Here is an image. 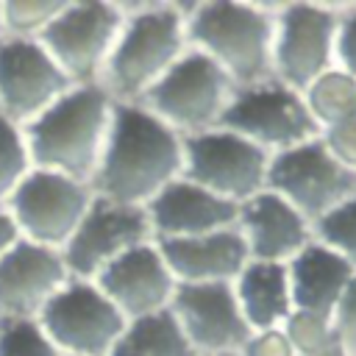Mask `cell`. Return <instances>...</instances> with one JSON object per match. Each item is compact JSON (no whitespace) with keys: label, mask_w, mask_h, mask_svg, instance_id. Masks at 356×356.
<instances>
[{"label":"cell","mask_w":356,"mask_h":356,"mask_svg":"<svg viewBox=\"0 0 356 356\" xmlns=\"http://www.w3.org/2000/svg\"><path fill=\"white\" fill-rule=\"evenodd\" d=\"M170 312L197 356L239 353L253 334L239 312L234 284H178Z\"/></svg>","instance_id":"15"},{"label":"cell","mask_w":356,"mask_h":356,"mask_svg":"<svg viewBox=\"0 0 356 356\" xmlns=\"http://www.w3.org/2000/svg\"><path fill=\"white\" fill-rule=\"evenodd\" d=\"M281 334L286 337L295 356H309V353H317V350H325V348L337 345L331 317L314 314V312L292 309V314L281 325Z\"/></svg>","instance_id":"28"},{"label":"cell","mask_w":356,"mask_h":356,"mask_svg":"<svg viewBox=\"0 0 356 356\" xmlns=\"http://www.w3.org/2000/svg\"><path fill=\"white\" fill-rule=\"evenodd\" d=\"M236 231L248 245L250 261L286 264L312 242V222L270 189L239 203Z\"/></svg>","instance_id":"18"},{"label":"cell","mask_w":356,"mask_h":356,"mask_svg":"<svg viewBox=\"0 0 356 356\" xmlns=\"http://www.w3.org/2000/svg\"><path fill=\"white\" fill-rule=\"evenodd\" d=\"M222 356H236V353H222Z\"/></svg>","instance_id":"37"},{"label":"cell","mask_w":356,"mask_h":356,"mask_svg":"<svg viewBox=\"0 0 356 356\" xmlns=\"http://www.w3.org/2000/svg\"><path fill=\"white\" fill-rule=\"evenodd\" d=\"M309 356H345V353H342V348H339V345H331V348L317 350V353H309Z\"/></svg>","instance_id":"35"},{"label":"cell","mask_w":356,"mask_h":356,"mask_svg":"<svg viewBox=\"0 0 356 356\" xmlns=\"http://www.w3.org/2000/svg\"><path fill=\"white\" fill-rule=\"evenodd\" d=\"M303 100L317 120L320 131L328 125H337L348 117H356V78L342 72L339 67H331L317 81H312L303 92Z\"/></svg>","instance_id":"24"},{"label":"cell","mask_w":356,"mask_h":356,"mask_svg":"<svg viewBox=\"0 0 356 356\" xmlns=\"http://www.w3.org/2000/svg\"><path fill=\"white\" fill-rule=\"evenodd\" d=\"M67 281L61 250L19 239L0 261V320H36Z\"/></svg>","instance_id":"17"},{"label":"cell","mask_w":356,"mask_h":356,"mask_svg":"<svg viewBox=\"0 0 356 356\" xmlns=\"http://www.w3.org/2000/svg\"><path fill=\"white\" fill-rule=\"evenodd\" d=\"M334 67H339L342 72L356 78V3H339Z\"/></svg>","instance_id":"30"},{"label":"cell","mask_w":356,"mask_h":356,"mask_svg":"<svg viewBox=\"0 0 356 356\" xmlns=\"http://www.w3.org/2000/svg\"><path fill=\"white\" fill-rule=\"evenodd\" d=\"M108 356H197L170 309L128 320Z\"/></svg>","instance_id":"23"},{"label":"cell","mask_w":356,"mask_h":356,"mask_svg":"<svg viewBox=\"0 0 356 356\" xmlns=\"http://www.w3.org/2000/svg\"><path fill=\"white\" fill-rule=\"evenodd\" d=\"M67 0H3V36L39 39Z\"/></svg>","instance_id":"27"},{"label":"cell","mask_w":356,"mask_h":356,"mask_svg":"<svg viewBox=\"0 0 356 356\" xmlns=\"http://www.w3.org/2000/svg\"><path fill=\"white\" fill-rule=\"evenodd\" d=\"M75 83L39 39H0V114L25 128Z\"/></svg>","instance_id":"13"},{"label":"cell","mask_w":356,"mask_h":356,"mask_svg":"<svg viewBox=\"0 0 356 356\" xmlns=\"http://www.w3.org/2000/svg\"><path fill=\"white\" fill-rule=\"evenodd\" d=\"M184 136L139 103H117L100 167L92 178L97 197L145 209L181 178Z\"/></svg>","instance_id":"1"},{"label":"cell","mask_w":356,"mask_h":356,"mask_svg":"<svg viewBox=\"0 0 356 356\" xmlns=\"http://www.w3.org/2000/svg\"><path fill=\"white\" fill-rule=\"evenodd\" d=\"M31 170L33 161L25 142V131L0 114V206L8 203V197Z\"/></svg>","instance_id":"25"},{"label":"cell","mask_w":356,"mask_h":356,"mask_svg":"<svg viewBox=\"0 0 356 356\" xmlns=\"http://www.w3.org/2000/svg\"><path fill=\"white\" fill-rule=\"evenodd\" d=\"M234 295L248 328L275 331L292 314V289L286 264L273 261H248L245 270L234 278Z\"/></svg>","instance_id":"22"},{"label":"cell","mask_w":356,"mask_h":356,"mask_svg":"<svg viewBox=\"0 0 356 356\" xmlns=\"http://www.w3.org/2000/svg\"><path fill=\"white\" fill-rule=\"evenodd\" d=\"M0 39H3V0H0Z\"/></svg>","instance_id":"36"},{"label":"cell","mask_w":356,"mask_h":356,"mask_svg":"<svg viewBox=\"0 0 356 356\" xmlns=\"http://www.w3.org/2000/svg\"><path fill=\"white\" fill-rule=\"evenodd\" d=\"M292 306L331 317L345 289L356 278V270L320 242H309L292 261H286Z\"/></svg>","instance_id":"21"},{"label":"cell","mask_w":356,"mask_h":356,"mask_svg":"<svg viewBox=\"0 0 356 356\" xmlns=\"http://www.w3.org/2000/svg\"><path fill=\"white\" fill-rule=\"evenodd\" d=\"M264 189L281 195L309 222H314L356 195V172L342 167L317 136L306 145L270 156Z\"/></svg>","instance_id":"12"},{"label":"cell","mask_w":356,"mask_h":356,"mask_svg":"<svg viewBox=\"0 0 356 356\" xmlns=\"http://www.w3.org/2000/svg\"><path fill=\"white\" fill-rule=\"evenodd\" d=\"M58 356H67V353H58Z\"/></svg>","instance_id":"38"},{"label":"cell","mask_w":356,"mask_h":356,"mask_svg":"<svg viewBox=\"0 0 356 356\" xmlns=\"http://www.w3.org/2000/svg\"><path fill=\"white\" fill-rule=\"evenodd\" d=\"M334 323V334H337V345L342 348L345 356H356V278L350 281V286L345 289L339 306L331 314Z\"/></svg>","instance_id":"32"},{"label":"cell","mask_w":356,"mask_h":356,"mask_svg":"<svg viewBox=\"0 0 356 356\" xmlns=\"http://www.w3.org/2000/svg\"><path fill=\"white\" fill-rule=\"evenodd\" d=\"M312 239L342 256L356 270V195L312 222Z\"/></svg>","instance_id":"26"},{"label":"cell","mask_w":356,"mask_h":356,"mask_svg":"<svg viewBox=\"0 0 356 356\" xmlns=\"http://www.w3.org/2000/svg\"><path fill=\"white\" fill-rule=\"evenodd\" d=\"M125 25V8L114 0H67L39 42L75 83H97Z\"/></svg>","instance_id":"6"},{"label":"cell","mask_w":356,"mask_h":356,"mask_svg":"<svg viewBox=\"0 0 356 356\" xmlns=\"http://www.w3.org/2000/svg\"><path fill=\"white\" fill-rule=\"evenodd\" d=\"M92 281L122 312L125 320L170 309V300L178 286L156 239L125 250L120 259L106 264Z\"/></svg>","instance_id":"16"},{"label":"cell","mask_w":356,"mask_h":356,"mask_svg":"<svg viewBox=\"0 0 356 356\" xmlns=\"http://www.w3.org/2000/svg\"><path fill=\"white\" fill-rule=\"evenodd\" d=\"M145 242H153V228L145 209L122 206L95 195L89 211L64 245L61 256L70 278L92 281L106 264Z\"/></svg>","instance_id":"14"},{"label":"cell","mask_w":356,"mask_h":356,"mask_svg":"<svg viewBox=\"0 0 356 356\" xmlns=\"http://www.w3.org/2000/svg\"><path fill=\"white\" fill-rule=\"evenodd\" d=\"M175 284H234V278L250 261L242 234L234 228L186 236L156 239Z\"/></svg>","instance_id":"20"},{"label":"cell","mask_w":356,"mask_h":356,"mask_svg":"<svg viewBox=\"0 0 356 356\" xmlns=\"http://www.w3.org/2000/svg\"><path fill=\"white\" fill-rule=\"evenodd\" d=\"M36 320L56 350L67 356H108L128 325L95 281L83 278H70Z\"/></svg>","instance_id":"9"},{"label":"cell","mask_w":356,"mask_h":356,"mask_svg":"<svg viewBox=\"0 0 356 356\" xmlns=\"http://www.w3.org/2000/svg\"><path fill=\"white\" fill-rule=\"evenodd\" d=\"M19 239H22V236H19V228H17L14 217L8 214L6 206H0V261L11 253V248H14Z\"/></svg>","instance_id":"34"},{"label":"cell","mask_w":356,"mask_h":356,"mask_svg":"<svg viewBox=\"0 0 356 356\" xmlns=\"http://www.w3.org/2000/svg\"><path fill=\"white\" fill-rule=\"evenodd\" d=\"M122 8L125 25L97 83L114 103H139L189 50V3L150 0L122 3Z\"/></svg>","instance_id":"2"},{"label":"cell","mask_w":356,"mask_h":356,"mask_svg":"<svg viewBox=\"0 0 356 356\" xmlns=\"http://www.w3.org/2000/svg\"><path fill=\"white\" fill-rule=\"evenodd\" d=\"M236 356H295V350L289 348V342L281 334V328H275V331L250 334V339L242 345V350Z\"/></svg>","instance_id":"33"},{"label":"cell","mask_w":356,"mask_h":356,"mask_svg":"<svg viewBox=\"0 0 356 356\" xmlns=\"http://www.w3.org/2000/svg\"><path fill=\"white\" fill-rule=\"evenodd\" d=\"M145 211L153 228V239H186L234 228L239 206L186 178H178L164 186L145 206Z\"/></svg>","instance_id":"19"},{"label":"cell","mask_w":356,"mask_h":356,"mask_svg":"<svg viewBox=\"0 0 356 356\" xmlns=\"http://www.w3.org/2000/svg\"><path fill=\"white\" fill-rule=\"evenodd\" d=\"M220 128L245 136L270 156L306 145L323 134L303 95L275 78L236 89Z\"/></svg>","instance_id":"7"},{"label":"cell","mask_w":356,"mask_h":356,"mask_svg":"<svg viewBox=\"0 0 356 356\" xmlns=\"http://www.w3.org/2000/svg\"><path fill=\"white\" fill-rule=\"evenodd\" d=\"M320 139H323V145L328 147V153L342 167H348L350 172H356V117H348V120H342L337 125L323 128Z\"/></svg>","instance_id":"31"},{"label":"cell","mask_w":356,"mask_h":356,"mask_svg":"<svg viewBox=\"0 0 356 356\" xmlns=\"http://www.w3.org/2000/svg\"><path fill=\"white\" fill-rule=\"evenodd\" d=\"M267 167L270 153L225 128L184 136L181 178L236 206L267 186Z\"/></svg>","instance_id":"11"},{"label":"cell","mask_w":356,"mask_h":356,"mask_svg":"<svg viewBox=\"0 0 356 356\" xmlns=\"http://www.w3.org/2000/svg\"><path fill=\"white\" fill-rule=\"evenodd\" d=\"M0 356H58L39 320H0Z\"/></svg>","instance_id":"29"},{"label":"cell","mask_w":356,"mask_h":356,"mask_svg":"<svg viewBox=\"0 0 356 356\" xmlns=\"http://www.w3.org/2000/svg\"><path fill=\"white\" fill-rule=\"evenodd\" d=\"M339 25V3L292 0L278 3L273 75L275 81L303 92L312 81L334 67V42Z\"/></svg>","instance_id":"8"},{"label":"cell","mask_w":356,"mask_h":356,"mask_svg":"<svg viewBox=\"0 0 356 356\" xmlns=\"http://www.w3.org/2000/svg\"><path fill=\"white\" fill-rule=\"evenodd\" d=\"M234 92V81L209 56L189 47L139 100V106L178 136H195L220 128Z\"/></svg>","instance_id":"5"},{"label":"cell","mask_w":356,"mask_h":356,"mask_svg":"<svg viewBox=\"0 0 356 356\" xmlns=\"http://www.w3.org/2000/svg\"><path fill=\"white\" fill-rule=\"evenodd\" d=\"M278 3L203 0L189 3L186 36L189 47L209 56L236 89L273 81Z\"/></svg>","instance_id":"4"},{"label":"cell","mask_w":356,"mask_h":356,"mask_svg":"<svg viewBox=\"0 0 356 356\" xmlns=\"http://www.w3.org/2000/svg\"><path fill=\"white\" fill-rule=\"evenodd\" d=\"M92 200L95 189L89 184L33 167L8 197L6 209L25 242L64 250Z\"/></svg>","instance_id":"10"},{"label":"cell","mask_w":356,"mask_h":356,"mask_svg":"<svg viewBox=\"0 0 356 356\" xmlns=\"http://www.w3.org/2000/svg\"><path fill=\"white\" fill-rule=\"evenodd\" d=\"M114 106L117 103L100 83L72 86L61 95L47 111L22 128L33 167L92 186L108 142Z\"/></svg>","instance_id":"3"}]
</instances>
